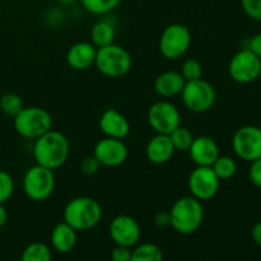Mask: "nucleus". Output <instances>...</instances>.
Returning <instances> with one entry per match:
<instances>
[{
	"instance_id": "nucleus-28",
	"label": "nucleus",
	"mask_w": 261,
	"mask_h": 261,
	"mask_svg": "<svg viewBox=\"0 0 261 261\" xmlns=\"http://www.w3.org/2000/svg\"><path fill=\"white\" fill-rule=\"evenodd\" d=\"M180 73L182 74L186 82L195 81V79H200L203 76V66L196 59H188L182 64Z\"/></svg>"
},
{
	"instance_id": "nucleus-35",
	"label": "nucleus",
	"mask_w": 261,
	"mask_h": 261,
	"mask_svg": "<svg viewBox=\"0 0 261 261\" xmlns=\"http://www.w3.org/2000/svg\"><path fill=\"white\" fill-rule=\"evenodd\" d=\"M154 223L161 228H166V227L171 226L170 212H160V213H157V216L154 217Z\"/></svg>"
},
{
	"instance_id": "nucleus-16",
	"label": "nucleus",
	"mask_w": 261,
	"mask_h": 261,
	"mask_svg": "<svg viewBox=\"0 0 261 261\" xmlns=\"http://www.w3.org/2000/svg\"><path fill=\"white\" fill-rule=\"evenodd\" d=\"M99 129L106 137L125 139L130 133V122L115 109H107L99 117Z\"/></svg>"
},
{
	"instance_id": "nucleus-20",
	"label": "nucleus",
	"mask_w": 261,
	"mask_h": 261,
	"mask_svg": "<svg viewBox=\"0 0 261 261\" xmlns=\"http://www.w3.org/2000/svg\"><path fill=\"white\" fill-rule=\"evenodd\" d=\"M185 83V78L178 71H165L155 78L154 91L161 97L170 98L181 94Z\"/></svg>"
},
{
	"instance_id": "nucleus-19",
	"label": "nucleus",
	"mask_w": 261,
	"mask_h": 261,
	"mask_svg": "<svg viewBox=\"0 0 261 261\" xmlns=\"http://www.w3.org/2000/svg\"><path fill=\"white\" fill-rule=\"evenodd\" d=\"M78 241L76 231L66 222L56 224L51 232V245L60 254H69L74 250Z\"/></svg>"
},
{
	"instance_id": "nucleus-9",
	"label": "nucleus",
	"mask_w": 261,
	"mask_h": 261,
	"mask_svg": "<svg viewBox=\"0 0 261 261\" xmlns=\"http://www.w3.org/2000/svg\"><path fill=\"white\" fill-rule=\"evenodd\" d=\"M261 59L249 48H242L231 59L229 76L240 84H249L260 78Z\"/></svg>"
},
{
	"instance_id": "nucleus-2",
	"label": "nucleus",
	"mask_w": 261,
	"mask_h": 261,
	"mask_svg": "<svg viewBox=\"0 0 261 261\" xmlns=\"http://www.w3.org/2000/svg\"><path fill=\"white\" fill-rule=\"evenodd\" d=\"M64 222L76 232L94 228L102 219V208L98 201L89 196H78L69 201L63 212Z\"/></svg>"
},
{
	"instance_id": "nucleus-17",
	"label": "nucleus",
	"mask_w": 261,
	"mask_h": 261,
	"mask_svg": "<svg viewBox=\"0 0 261 261\" xmlns=\"http://www.w3.org/2000/svg\"><path fill=\"white\" fill-rule=\"evenodd\" d=\"M97 55V47L89 42H76L69 48L66 54V61L74 70H87L94 65Z\"/></svg>"
},
{
	"instance_id": "nucleus-5",
	"label": "nucleus",
	"mask_w": 261,
	"mask_h": 261,
	"mask_svg": "<svg viewBox=\"0 0 261 261\" xmlns=\"http://www.w3.org/2000/svg\"><path fill=\"white\" fill-rule=\"evenodd\" d=\"M13 125L20 137L36 140L38 137L51 130L53 117L42 107H23L13 117Z\"/></svg>"
},
{
	"instance_id": "nucleus-14",
	"label": "nucleus",
	"mask_w": 261,
	"mask_h": 261,
	"mask_svg": "<svg viewBox=\"0 0 261 261\" xmlns=\"http://www.w3.org/2000/svg\"><path fill=\"white\" fill-rule=\"evenodd\" d=\"M93 155L101 163V166L117 167L126 162L129 157V149L122 139L106 137L94 145Z\"/></svg>"
},
{
	"instance_id": "nucleus-31",
	"label": "nucleus",
	"mask_w": 261,
	"mask_h": 261,
	"mask_svg": "<svg viewBox=\"0 0 261 261\" xmlns=\"http://www.w3.org/2000/svg\"><path fill=\"white\" fill-rule=\"evenodd\" d=\"M99 167H101V163L97 161V158L94 155H88V157L84 158L81 163V171L84 175H94V173L98 172Z\"/></svg>"
},
{
	"instance_id": "nucleus-4",
	"label": "nucleus",
	"mask_w": 261,
	"mask_h": 261,
	"mask_svg": "<svg viewBox=\"0 0 261 261\" xmlns=\"http://www.w3.org/2000/svg\"><path fill=\"white\" fill-rule=\"evenodd\" d=\"M132 64L133 60L129 51L122 46L111 43L103 47H97L94 65L102 75L109 78H121L129 73Z\"/></svg>"
},
{
	"instance_id": "nucleus-38",
	"label": "nucleus",
	"mask_w": 261,
	"mask_h": 261,
	"mask_svg": "<svg viewBox=\"0 0 261 261\" xmlns=\"http://www.w3.org/2000/svg\"><path fill=\"white\" fill-rule=\"evenodd\" d=\"M58 3H60V4L63 5H70V4H74L75 2H78V0H56Z\"/></svg>"
},
{
	"instance_id": "nucleus-23",
	"label": "nucleus",
	"mask_w": 261,
	"mask_h": 261,
	"mask_svg": "<svg viewBox=\"0 0 261 261\" xmlns=\"http://www.w3.org/2000/svg\"><path fill=\"white\" fill-rule=\"evenodd\" d=\"M53 259V251L47 245L42 242H33L28 245L22 252L23 261H50Z\"/></svg>"
},
{
	"instance_id": "nucleus-12",
	"label": "nucleus",
	"mask_w": 261,
	"mask_h": 261,
	"mask_svg": "<svg viewBox=\"0 0 261 261\" xmlns=\"http://www.w3.org/2000/svg\"><path fill=\"white\" fill-rule=\"evenodd\" d=\"M148 122L157 134L170 135L181 125L180 111L171 102L158 101L148 110Z\"/></svg>"
},
{
	"instance_id": "nucleus-33",
	"label": "nucleus",
	"mask_w": 261,
	"mask_h": 261,
	"mask_svg": "<svg viewBox=\"0 0 261 261\" xmlns=\"http://www.w3.org/2000/svg\"><path fill=\"white\" fill-rule=\"evenodd\" d=\"M111 259L114 261H132V247L116 245L111 252Z\"/></svg>"
},
{
	"instance_id": "nucleus-29",
	"label": "nucleus",
	"mask_w": 261,
	"mask_h": 261,
	"mask_svg": "<svg viewBox=\"0 0 261 261\" xmlns=\"http://www.w3.org/2000/svg\"><path fill=\"white\" fill-rule=\"evenodd\" d=\"M14 191V180L7 171H0V203L9 200Z\"/></svg>"
},
{
	"instance_id": "nucleus-25",
	"label": "nucleus",
	"mask_w": 261,
	"mask_h": 261,
	"mask_svg": "<svg viewBox=\"0 0 261 261\" xmlns=\"http://www.w3.org/2000/svg\"><path fill=\"white\" fill-rule=\"evenodd\" d=\"M87 12L96 15H103L116 9L122 0H81Z\"/></svg>"
},
{
	"instance_id": "nucleus-21",
	"label": "nucleus",
	"mask_w": 261,
	"mask_h": 261,
	"mask_svg": "<svg viewBox=\"0 0 261 261\" xmlns=\"http://www.w3.org/2000/svg\"><path fill=\"white\" fill-rule=\"evenodd\" d=\"M116 37V31L115 27L107 20H98L94 23L91 30L92 43L96 47H103V46L114 43Z\"/></svg>"
},
{
	"instance_id": "nucleus-37",
	"label": "nucleus",
	"mask_w": 261,
	"mask_h": 261,
	"mask_svg": "<svg viewBox=\"0 0 261 261\" xmlns=\"http://www.w3.org/2000/svg\"><path fill=\"white\" fill-rule=\"evenodd\" d=\"M7 221H8V213L7 211H5L4 205L0 203V228L7 223Z\"/></svg>"
},
{
	"instance_id": "nucleus-6",
	"label": "nucleus",
	"mask_w": 261,
	"mask_h": 261,
	"mask_svg": "<svg viewBox=\"0 0 261 261\" xmlns=\"http://www.w3.org/2000/svg\"><path fill=\"white\" fill-rule=\"evenodd\" d=\"M181 97L189 111L203 114L214 106L217 94L214 87L208 81L200 78L186 82L181 92Z\"/></svg>"
},
{
	"instance_id": "nucleus-1",
	"label": "nucleus",
	"mask_w": 261,
	"mask_h": 261,
	"mask_svg": "<svg viewBox=\"0 0 261 261\" xmlns=\"http://www.w3.org/2000/svg\"><path fill=\"white\" fill-rule=\"evenodd\" d=\"M70 153L69 140L63 133L48 130L38 137L33 144V158L36 165L43 166L50 170L60 168L68 161Z\"/></svg>"
},
{
	"instance_id": "nucleus-27",
	"label": "nucleus",
	"mask_w": 261,
	"mask_h": 261,
	"mask_svg": "<svg viewBox=\"0 0 261 261\" xmlns=\"http://www.w3.org/2000/svg\"><path fill=\"white\" fill-rule=\"evenodd\" d=\"M23 107L22 98L17 93H5L0 98V110L7 116L14 117Z\"/></svg>"
},
{
	"instance_id": "nucleus-34",
	"label": "nucleus",
	"mask_w": 261,
	"mask_h": 261,
	"mask_svg": "<svg viewBox=\"0 0 261 261\" xmlns=\"http://www.w3.org/2000/svg\"><path fill=\"white\" fill-rule=\"evenodd\" d=\"M247 48L261 59V32L250 38L249 43H247Z\"/></svg>"
},
{
	"instance_id": "nucleus-40",
	"label": "nucleus",
	"mask_w": 261,
	"mask_h": 261,
	"mask_svg": "<svg viewBox=\"0 0 261 261\" xmlns=\"http://www.w3.org/2000/svg\"><path fill=\"white\" fill-rule=\"evenodd\" d=\"M260 78H261V71H260Z\"/></svg>"
},
{
	"instance_id": "nucleus-18",
	"label": "nucleus",
	"mask_w": 261,
	"mask_h": 261,
	"mask_svg": "<svg viewBox=\"0 0 261 261\" xmlns=\"http://www.w3.org/2000/svg\"><path fill=\"white\" fill-rule=\"evenodd\" d=\"M175 148H173L172 142H171L170 135L157 134L148 142L147 148H145V154L149 162L154 165H165L170 162L171 158L173 157Z\"/></svg>"
},
{
	"instance_id": "nucleus-13",
	"label": "nucleus",
	"mask_w": 261,
	"mask_h": 261,
	"mask_svg": "<svg viewBox=\"0 0 261 261\" xmlns=\"http://www.w3.org/2000/svg\"><path fill=\"white\" fill-rule=\"evenodd\" d=\"M109 233L115 244L126 247H134L142 236L137 219L126 214H121L112 219L109 227Z\"/></svg>"
},
{
	"instance_id": "nucleus-3",
	"label": "nucleus",
	"mask_w": 261,
	"mask_h": 261,
	"mask_svg": "<svg viewBox=\"0 0 261 261\" xmlns=\"http://www.w3.org/2000/svg\"><path fill=\"white\" fill-rule=\"evenodd\" d=\"M171 227L180 234H191L198 231L204 219V208L194 196L177 199L170 211Z\"/></svg>"
},
{
	"instance_id": "nucleus-39",
	"label": "nucleus",
	"mask_w": 261,
	"mask_h": 261,
	"mask_svg": "<svg viewBox=\"0 0 261 261\" xmlns=\"http://www.w3.org/2000/svg\"><path fill=\"white\" fill-rule=\"evenodd\" d=\"M0 153H2V145H0Z\"/></svg>"
},
{
	"instance_id": "nucleus-10",
	"label": "nucleus",
	"mask_w": 261,
	"mask_h": 261,
	"mask_svg": "<svg viewBox=\"0 0 261 261\" xmlns=\"http://www.w3.org/2000/svg\"><path fill=\"white\" fill-rule=\"evenodd\" d=\"M219 184L221 180L212 166H196V168L191 171L188 181L191 196L200 201L213 199L218 193Z\"/></svg>"
},
{
	"instance_id": "nucleus-15",
	"label": "nucleus",
	"mask_w": 261,
	"mask_h": 261,
	"mask_svg": "<svg viewBox=\"0 0 261 261\" xmlns=\"http://www.w3.org/2000/svg\"><path fill=\"white\" fill-rule=\"evenodd\" d=\"M188 152L190 153L191 160L196 166H212L221 155L216 140L205 135L194 138Z\"/></svg>"
},
{
	"instance_id": "nucleus-26",
	"label": "nucleus",
	"mask_w": 261,
	"mask_h": 261,
	"mask_svg": "<svg viewBox=\"0 0 261 261\" xmlns=\"http://www.w3.org/2000/svg\"><path fill=\"white\" fill-rule=\"evenodd\" d=\"M170 138L175 150H180V152H188L194 140L193 133L188 127H184L181 125L171 133Z\"/></svg>"
},
{
	"instance_id": "nucleus-7",
	"label": "nucleus",
	"mask_w": 261,
	"mask_h": 261,
	"mask_svg": "<svg viewBox=\"0 0 261 261\" xmlns=\"http://www.w3.org/2000/svg\"><path fill=\"white\" fill-rule=\"evenodd\" d=\"M55 189V175L53 170L36 165L23 177V191L33 201H43L51 196Z\"/></svg>"
},
{
	"instance_id": "nucleus-11",
	"label": "nucleus",
	"mask_w": 261,
	"mask_h": 261,
	"mask_svg": "<svg viewBox=\"0 0 261 261\" xmlns=\"http://www.w3.org/2000/svg\"><path fill=\"white\" fill-rule=\"evenodd\" d=\"M232 148L236 155L246 162L261 157V127L255 125L242 126L232 138Z\"/></svg>"
},
{
	"instance_id": "nucleus-8",
	"label": "nucleus",
	"mask_w": 261,
	"mask_h": 261,
	"mask_svg": "<svg viewBox=\"0 0 261 261\" xmlns=\"http://www.w3.org/2000/svg\"><path fill=\"white\" fill-rule=\"evenodd\" d=\"M191 45V32L185 24L173 23L163 30L160 38V51L166 59L176 60L188 53Z\"/></svg>"
},
{
	"instance_id": "nucleus-24",
	"label": "nucleus",
	"mask_w": 261,
	"mask_h": 261,
	"mask_svg": "<svg viewBox=\"0 0 261 261\" xmlns=\"http://www.w3.org/2000/svg\"><path fill=\"white\" fill-rule=\"evenodd\" d=\"M212 168H213V171L216 172V175L218 176V178L221 181L229 180V178H232L236 175L237 163L232 157H228V155H219L216 160V162L212 165Z\"/></svg>"
},
{
	"instance_id": "nucleus-36",
	"label": "nucleus",
	"mask_w": 261,
	"mask_h": 261,
	"mask_svg": "<svg viewBox=\"0 0 261 261\" xmlns=\"http://www.w3.org/2000/svg\"><path fill=\"white\" fill-rule=\"evenodd\" d=\"M251 237H252V241H254L257 246L261 247V221L257 222V223H255L254 227H252Z\"/></svg>"
},
{
	"instance_id": "nucleus-30",
	"label": "nucleus",
	"mask_w": 261,
	"mask_h": 261,
	"mask_svg": "<svg viewBox=\"0 0 261 261\" xmlns=\"http://www.w3.org/2000/svg\"><path fill=\"white\" fill-rule=\"evenodd\" d=\"M241 7L251 19L261 20V0H241Z\"/></svg>"
},
{
	"instance_id": "nucleus-32",
	"label": "nucleus",
	"mask_w": 261,
	"mask_h": 261,
	"mask_svg": "<svg viewBox=\"0 0 261 261\" xmlns=\"http://www.w3.org/2000/svg\"><path fill=\"white\" fill-rule=\"evenodd\" d=\"M249 177L252 185L261 189V157L251 162L249 171Z\"/></svg>"
},
{
	"instance_id": "nucleus-22",
	"label": "nucleus",
	"mask_w": 261,
	"mask_h": 261,
	"mask_svg": "<svg viewBox=\"0 0 261 261\" xmlns=\"http://www.w3.org/2000/svg\"><path fill=\"white\" fill-rule=\"evenodd\" d=\"M163 251L154 244H142L132 250V261H161Z\"/></svg>"
}]
</instances>
